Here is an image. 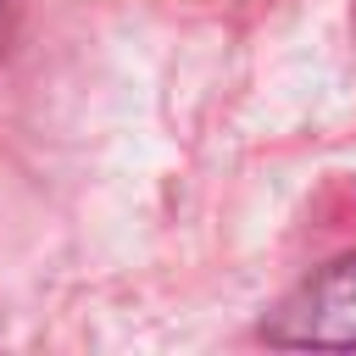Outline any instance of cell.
I'll list each match as a JSON object with an SVG mask.
<instances>
[{
    "instance_id": "obj_1",
    "label": "cell",
    "mask_w": 356,
    "mask_h": 356,
    "mask_svg": "<svg viewBox=\"0 0 356 356\" xmlns=\"http://www.w3.org/2000/svg\"><path fill=\"white\" fill-rule=\"evenodd\" d=\"M261 339L284 350H356V256L300 278L267 312Z\"/></svg>"
},
{
    "instance_id": "obj_2",
    "label": "cell",
    "mask_w": 356,
    "mask_h": 356,
    "mask_svg": "<svg viewBox=\"0 0 356 356\" xmlns=\"http://www.w3.org/2000/svg\"><path fill=\"white\" fill-rule=\"evenodd\" d=\"M6 28H11V0H0V39H6Z\"/></svg>"
}]
</instances>
